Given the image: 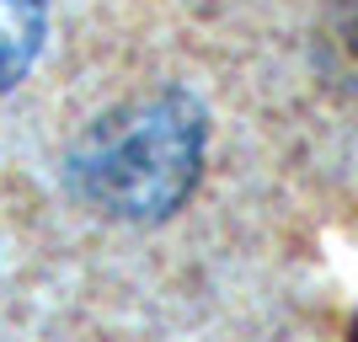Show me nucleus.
Listing matches in <instances>:
<instances>
[{
    "label": "nucleus",
    "mask_w": 358,
    "mask_h": 342,
    "mask_svg": "<svg viewBox=\"0 0 358 342\" xmlns=\"http://www.w3.org/2000/svg\"><path fill=\"white\" fill-rule=\"evenodd\" d=\"M43 0H0V91L16 86L43 48Z\"/></svg>",
    "instance_id": "obj_2"
},
{
    "label": "nucleus",
    "mask_w": 358,
    "mask_h": 342,
    "mask_svg": "<svg viewBox=\"0 0 358 342\" xmlns=\"http://www.w3.org/2000/svg\"><path fill=\"white\" fill-rule=\"evenodd\" d=\"M203 166V107L166 86L107 107L70 150V187L129 225L177 214Z\"/></svg>",
    "instance_id": "obj_1"
}]
</instances>
